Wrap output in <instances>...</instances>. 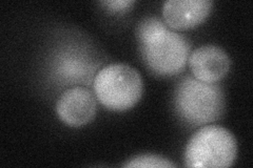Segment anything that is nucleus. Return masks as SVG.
Instances as JSON below:
<instances>
[{
  "instance_id": "9",
  "label": "nucleus",
  "mask_w": 253,
  "mask_h": 168,
  "mask_svg": "<svg viewBox=\"0 0 253 168\" xmlns=\"http://www.w3.org/2000/svg\"><path fill=\"white\" fill-rule=\"evenodd\" d=\"M123 167H140V168H174L176 165L174 164L171 160L158 156V155H151V154H145L139 155L131 158L126 163L123 164Z\"/></svg>"
},
{
  "instance_id": "4",
  "label": "nucleus",
  "mask_w": 253,
  "mask_h": 168,
  "mask_svg": "<svg viewBox=\"0 0 253 168\" xmlns=\"http://www.w3.org/2000/svg\"><path fill=\"white\" fill-rule=\"evenodd\" d=\"M237 142L233 134L219 125L196 131L187 143L184 161L187 167L226 168L235 162Z\"/></svg>"
},
{
  "instance_id": "1",
  "label": "nucleus",
  "mask_w": 253,
  "mask_h": 168,
  "mask_svg": "<svg viewBox=\"0 0 253 168\" xmlns=\"http://www.w3.org/2000/svg\"><path fill=\"white\" fill-rule=\"evenodd\" d=\"M142 60L153 74L171 77L183 71L190 56L188 40L156 17H148L137 27Z\"/></svg>"
},
{
  "instance_id": "3",
  "label": "nucleus",
  "mask_w": 253,
  "mask_h": 168,
  "mask_svg": "<svg viewBox=\"0 0 253 168\" xmlns=\"http://www.w3.org/2000/svg\"><path fill=\"white\" fill-rule=\"evenodd\" d=\"M95 97L106 108L126 111L140 100L144 83L138 71L125 63H112L98 70L93 80Z\"/></svg>"
},
{
  "instance_id": "5",
  "label": "nucleus",
  "mask_w": 253,
  "mask_h": 168,
  "mask_svg": "<svg viewBox=\"0 0 253 168\" xmlns=\"http://www.w3.org/2000/svg\"><path fill=\"white\" fill-rule=\"evenodd\" d=\"M50 67L55 81L62 85L86 84L96 71L98 63L84 47L71 44L53 53Z\"/></svg>"
},
{
  "instance_id": "8",
  "label": "nucleus",
  "mask_w": 253,
  "mask_h": 168,
  "mask_svg": "<svg viewBox=\"0 0 253 168\" xmlns=\"http://www.w3.org/2000/svg\"><path fill=\"white\" fill-rule=\"evenodd\" d=\"M212 6L210 0H168L163 5L165 23L177 31L196 28L208 18Z\"/></svg>"
},
{
  "instance_id": "10",
  "label": "nucleus",
  "mask_w": 253,
  "mask_h": 168,
  "mask_svg": "<svg viewBox=\"0 0 253 168\" xmlns=\"http://www.w3.org/2000/svg\"><path fill=\"white\" fill-rule=\"evenodd\" d=\"M135 3L132 0H108V1H101L100 4L104 5L110 13H121L129 10L130 7Z\"/></svg>"
},
{
  "instance_id": "7",
  "label": "nucleus",
  "mask_w": 253,
  "mask_h": 168,
  "mask_svg": "<svg viewBox=\"0 0 253 168\" xmlns=\"http://www.w3.org/2000/svg\"><path fill=\"white\" fill-rule=\"evenodd\" d=\"M189 67L195 79L205 83H216L230 69L231 60L221 47L206 44L197 47L189 56Z\"/></svg>"
},
{
  "instance_id": "6",
  "label": "nucleus",
  "mask_w": 253,
  "mask_h": 168,
  "mask_svg": "<svg viewBox=\"0 0 253 168\" xmlns=\"http://www.w3.org/2000/svg\"><path fill=\"white\" fill-rule=\"evenodd\" d=\"M55 109L63 123L81 127L91 122L96 115V98L86 87L73 86L61 94Z\"/></svg>"
},
{
  "instance_id": "2",
  "label": "nucleus",
  "mask_w": 253,
  "mask_h": 168,
  "mask_svg": "<svg viewBox=\"0 0 253 168\" xmlns=\"http://www.w3.org/2000/svg\"><path fill=\"white\" fill-rule=\"evenodd\" d=\"M177 115L190 125L201 126L217 121L225 113L226 100L221 86L205 83L193 76L179 81L173 97Z\"/></svg>"
}]
</instances>
